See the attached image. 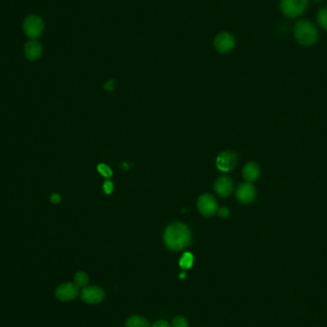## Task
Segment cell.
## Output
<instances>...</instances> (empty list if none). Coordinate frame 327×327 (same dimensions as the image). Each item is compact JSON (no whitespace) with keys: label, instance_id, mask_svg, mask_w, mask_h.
<instances>
[{"label":"cell","instance_id":"19","mask_svg":"<svg viewBox=\"0 0 327 327\" xmlns=\"http://www.w3.org/2000/svg\"><path fill=\"white\" fill-rule=\"evenodd\" d=\"M172 327H188V322L184 317H176L172 322Z\"/></svg>","mask_w":327,"mask_h":327},{"label":"cell","instance_id":"14","mask_svg":"<svg viewBox=\"0 0 327 327\" xmlns=\"http://www.w3.org/2000/svg\"><path fill=\"white\" fill-rule=\"evenodd\" d=\"M126 327H149V325L148 321L142 317L139 316H133L130 317L126 323H125Z\"/></svg>","mask_w":327,"mask_h":327},{"label":"cell","instance_id":"24","mask_svg":"<svg viewBox=\"0 0 327 327\" xmlns=\"http://www.w3.org/2000/svg\"><path fill=\"white\" fill-rule=\"evenodd\" d=\"M104 89H106V90H113L114 89V81L110 80V81L106 82L105 85H104Z\"/></svg>","mask_w":327,"mask_h":327},{"label":"cell","instance_id":"3","mask_svg":"<svg viewBox=\"0 0 327 327\" xmlns=\"http://www.w3.org/2000/svg\"><path fill=\"white\" fill-rule=\"evenodd\" d=\"M23 32L31 40L40 38L44 30V22L40 15H31L27 16L23 22Z\"/></svg>","mask_w":327,"mask_h":327},{"label":"cell","instance_id":"7","mask_svg":"<svg viewBox=\"0 0 327 327\" xmlns=\"http://www.w3.org/2000/svg\"><path fill=\"white\" fill-rule=\"evenodd\" d=\"M197 207L204 216H211L217 211V202L213 196L210 194H203L198 198Z\"/></svg>","mask_w":327,"mask_h":327},{"label":"cell","instance_id":"25","mask_svg":"<svg viewBox=\"0 0 327 327\" xmlns=\"http://www.w3.org/2000/svg\"><path fill=\"white\" fill-rule=\"evenodd\" d=\"M179 278H180V279H185V278H186V274H185V273H182V274L179 276Z\"/></svg>","mask_w":327,"mask_h":327},{"label":"cell","instance_id":"23","mask_svg":"<svg viewBox=\"0 0 327 327\" xmlns=\"http://www.w3.org/2000/svg\"><path fill=\"white\" fill-rule=\"evenodd\" d=\"M152 327H170V326H169L168 323H166L164 321H158L152 326Z\"/></svg>","mask_w":327,"mask_h":327},{"label":"cell","instance_id":"13","mask_svg":"<svg viewBox=\"0 0 327 327\" xmlns=\"http://www.w3.org/2000/svg\"><path fill=\"white\" fill-rule=\"evenodd\" d=\"M260 174V168L258 164L253 162L248 163L243 168V177L248 183L255 181Z\"/></svg>","mask_w":327,"mask_h":327},{"label":"cell","instance_id":"1","mask_svg":"<svg viewBox=\"0 0 327 327\" xmlns=\"http://www.w3.org/2000/svg\"><path fill=\"white\" fill-rule=\"evenodd\" d=\"M191 232L189 228L180 222L168 225L164 234V241L171 251H181L191 242Z\"/></svg>","mask_w":327,"mask_h":327},{"label":"cell","instance_id":"5","mask_svg":"<svg viewBox=\"0 0 327 327\" xmlns=\"http://www.w3.org/2000/svg\"><path fill=\"white\" fill-rule=\"evenodd\" d=\"M213 45L218 53L227 54L234 49L236 45V40L230 32L223 31L215 36Z\"/></svg>","mask_w":327,"mask_h":327},{"label":"cell","instance_id":"20","mask_svg":"<svg viewBox=\"0 0 327 327\" xmlns=\"http://www.w3.org/2000/svg\"><path fill=\"white\" fill-rule=\"evenodd\" d=\"M113 189H114V185H113V183L110 180H107V181L104 182V191L105 193H107V194L111 193L113 192Z\"/></svg>","mask_w":327,"mask_h":327},{"label":"cell","instance_id":"18","mask_svg":"<svg viewBox=\"0 0 327 327\" xmlns=\"http://www.w3.org/2000/svg\"><path fill=\"white\" fill-rule=\"evenodd\" d=\"M98 171L106 178H110L112 176V169L104 164H100L98 165Z\"/></svg>","mask_w":327,"mask_h":327},{"label":"cell","instance_id":"9","mask_svg":"<svg viewBox=\"0 0 327 327\" xmlns=\"http://www.w3.org/2000/svg\"><path fill=\"white\" fill-rule=\"evenodd\" d=\"M79 287L73 283H64L56 290V297L61 301L75 299L79 296Z\"/></svg>","mask_w":327,"mask_h":327},{"label":"cell","instance_id":"17","mask_svg":"<svg viewBox=\"0 0 327 327\" xmlns=\"http://www.w3.org/2000/svg\"><path fill=\"white\" fill-rule=\"evenodd\" d=\"M75 282L78 287H86L88 283V276L83 272H78L75 275Z\"/></svg>","mask_w":327,"mask_h":327},{"label":"cell","instance_id":"12","mask_svg":"<svg viewBox=\"0 0 327 327\" xmlns=\"http://www.w3.org/2000/svg\"><path fill=\"white\" fill-rule=\"evenodd\" d=\"M24 54L29 60H38L42 55V45L38 40H30L24 45Z\"/></svg>","mask_w":327,"mask_h":327},{"label":"cell","instance_id":"16","mask_svg":"<svg viewBox=\"0 0 327 327\" xmlns=\"http://www.w3.org/2000/svg\"><path fill=\"white\" fill-rule=\"evenodd\" d=\"M317 20L320 26L327 31V7H325L319 11Z\"/></svg>","mask_w":327,"mask_h":327},{"label":"cell","instance_id":"10","mask_svg":"<svg viewBox=\"0 0 327 327\" xmlns=\"http://www.w3.org/2000/svg\"><path fill=\"white\" fill-rule=\"evenodd\" d=\"M255 189L251 183L241 184L237 190V198L243 204H249L255 198Z\"/></svg>","mask_w":327,"mask_h":327},{"label":"cell","instance_id":"26","mask_svg":"<svg viewBox=\"0 0 327 327\" xmlns=\"http://www.w3.org/2000/svg\"><path fill=\"white\" fill-rule=\"evenodd\" d=\"M313 1H315V2H321V1H324V0H313Z\"/></svg>","mask_w":327,"mask_h":327},{"label":"cell","instance_id":"22","mask_svg":"<svg viewBox=\"0 0 327 327\" xmlns=\"http://www.w3.org/2000/svg\"><path fill=\"white\" fill-rule=\"evenodd\" d=\"M60 196L58 194V193H53L52 195H51V197H50V200H51V202L52 203H54V204H58V203H59L60 202Z\"/></svg>","mask_w":327,"mask_h":327},{"label":"cell","instance_id":"6","mask_svg":"<svg viewBox=\"0 0 327 327\" xmlns=\"http://www.w3.org/2000/svg\"><path fill=\"white\" fill-rule=\"evenodd\" d=\"M238 164V155L232 151H225L216 158V166L219 170L227 172L236 167Z\"/></svg>","mask_w":327,"mask_h":327},{"label":"cell","instance_id":"4","mask_svg":"<svg viewBox=\"0 0 327 327\" xmlns=\"http://www.w3.org/2000/svg\"><path fill=\"white\" fill-rule=\"evenodd\" d=\"M307 7V0H282L281 10L288 17H297L302 15Z\"/></svg>","mask_w":327,"mask_h":327},{"label":"cell","instance_id":"15","mask_svg":"<svg viewBox=\"0 0 327 327\" xmlns=\"http://www.w3.org/2000/svg\"><path fill=\"white\" fill-rule=\"evenodd\" d=\"M193 261H194V257H193V253H185L182 255L179 264H180L181 268L185 270V269L192 268V266L193 264Z\"/></svg>","mask_w":327,"mask_h":327},{"label":"cell","instance_id":"8","mask_svg":"<svg viewBox=\"0 0 327 327\" xmlns=\"http://www.w3.org/2000/svg\"><path fill=\"white\" fill-rule=\"evenodd\" d=\"M81 297L83 301L89 304H97L104 297V292L98 286L84 287L82 290Z\"/></svg>","mask_w":327,"mask_h":327},{"label":"cell","instance_id":"11","mask_svg":"<svg viewBox=\"0 0 327 327\" xmlns=\"http://www.w3.org/2000/svg\"><path fill=\"white\" fill-rule=\"evenodd\" d=\"M214 191L220 197H227L233 192V181L228 176H221L214 183Z\"/></svg>","mask_w":327,"mask_h":327},{"label":"cell","instance_id":"21","mask_svg":"<svg viewBox=\"0 0 327 327\" xmlns=\"http://www.w3.org/2000/svg\"><path fill=\"white\" fill-rule=\"evenodd\" d=\"M217 212H218V215H219L220 217H222V218H226V217H228L229 214H230L229 208H225V207L219 208V209L217 210Z\"/></svg>","mask_w":327,"mask_h":327},{"label":"cell","instance_id":"2","mask_svg":"<svg viewBox=\"0 0 327 327\" xmlns=\"http://www.w3.org/2000/svg\"><path fill=\"white\" fill-rule=\"evenodd\" d=\"M295 38L297 42L303 46L314 45L319 38L317 28L308 20H299L295 24Z\"/></svg>","mask_w":327,"mask_h":327}]
</instances>
